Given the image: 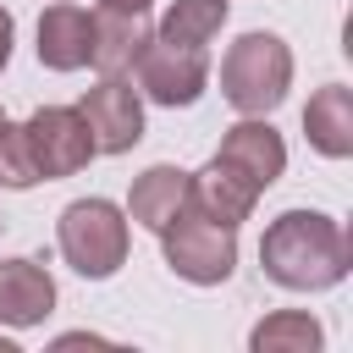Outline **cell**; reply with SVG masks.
<instances>
[{
    "label": "cell",
    "mask_w": 353,
    "mask_h": 353,
    "mask_svg": "<svg viewBox=\"0 0 353 353\" xmlns=\"http://www.w3.org/2000/svg\"><path fill=\"white\" fill-rule=\"evenodd\" d=\"M22 127H28V149H33L44 182L77 176L94 160V138H88V121L77 116V105H39Z\"/></svg>",
    "instance_id": "obj_6"
},
{
    "label": "cell",
    "mask_w": 353,
    "mask_h": 353,
    "mask_svg": "<svg viewBox=\"0 0 353 353\" xmlns=\"http://www.w3.org/2000/svg\"><path fill=\"white\" fill-rule=\"evenodd\" d=\"M55 309V281L39 259H0V320L28 331L44 325Z\"/></svg>",
    "instance_id": "obj_10"
},
{
    "label": "cell",
    "mask_w": 353,
    "mask_h": 353,
    "mask_svg": "<svg viewBox=\"0 0 353 353\" xmlns=\"http://www.w3.org/2000/svg\"><path fill=\"white\" fill-rule=\"evenodd\" d=\"M292 88V50L276 33H243L221 61V94L237 116H270Z\"/></svg>",
    "instance_id": "obj_2"
},
{
    "label": "cell",
    "mask_w": 353,
    "mask_h": 353,
    "mask_svg": "<svg viewBox=\"0 0 353 353\" xmlns=\"http://www.w3.org/2000/svg\"><path fill=\"white\" fill-rule=\"evenodd\" d=\"M77 116L88 121V138H94V154H127L138 138H143V94L127 83V77H99Z\"/></svg>",
    "instance_id": "obj_7"
},
{
    "label": "cell",
    "mask_w": 353,
    "mask_h": 353,
    "mask_svg": "<svg viewBox=\"0 0 353 353\" xmlns=\"http://www.w3.org/2000/svg\"><path fill=\"white\" fill-rule=\"evenodd\" d=\"M215 160H221L226 171H237L254 193H265V188L287 171V143H281V132H276L265 116H243L237 127H226Z\"/></svg>",
    "instance_id": "obj_8"
},
{
    "label": "cell",
    "mask_w": 353,
    "mask_h": 353,
    "mask_svg": "<svg viewBox=\"0 0 353 353\" xmlns=\"http://www.w3.org/2000/svg\"><path fill=\"white\" fill-rule=\"evenodd\" d=\"M33 182H44V176H39V160H33V149H28V127L0 121V188L22 193V188H33Z\"/></svg>",
    "instance_id": "obj_17"
},
{
    "label": "cell",
    "mask_w": 353,
    "mask_h": 353,
    "mask_svg": "<svg viewBox=\"0 0 353 353\" xmlns=\"http://www.w3.org/2000/svg\"><path fill=\"white\" fill-rule=\"evenodd\" d=\"M11 39H17V22H11V11L0 6V72H6V61H11Z\"/></svg>",
    "instance_id": "obj_18"
},
{
    "label": "cell",
    "mask_w": 353,
    "mask_h": 353,
    "mask_svg": "<svg viewBox=\"0 0 353 353\" xmlns=\"http://www.w3.org/2000/svg\"><path fill=\"white\" fill-rule=\"evenodd\" d=\"M149 39L154 33H149L143 11H94V55H88V66L99 77H127Z\"/></svg>",
    "instance_id": "obj_11"
},
{
    "label": "cell",
    "mask_w": 353,
    "mask_h": 353,
    "mask_svg": "<svg viewBox=\"0 0 353 353\" xmlns=\"http://www.w3.org/2000/svg\"><path fill=\"white\" fill-rule=\"evenodd\" d=\"M132 72H138V94H149L154 105H171V110L176 105H193L204 94V83H210L204 50L171 44V39H149L143 55L132 61Z\"/></svg>",
    "instance_id": "obj_5"
},
{
    "label": "cell",
    "mask_w": 353,
    "mask_h": 353,
    "mask_svg": "<svg viewBox=\"0 0 353 353\" xmlns=\"http://www.w3.org/2000/svg\"><path fill=\"white\" fill-rule=\"evenodd\" d=\"M154 0H99V11H149Z\"/></svg>",
    "instance_id": "obj_19"
},
{
    "label": "cell",
    "mask_w": 353,
    "mask_h": 353,
    "mask_svg": "<svg viewBox=\"0 0 353 353\" xmlns=\"http://www.w3.org/2000/svg\"><path fill=\"white\" fill-rule=\"evenodd\" d=\"M303 138L325 160H347L353 154V88L325 83L320 94H309V105H303Z\"/></svg>",
    "instance_id": "obj_13"
},
{
    "label": "cell",
    "mask_w": 353,
    "mask_h": 353,
    "mask_svg": "<svg viewBox=\"0 0 353 353\" xmlns=\"http://www.w3.org/2000/svg\"><path fill=\"white\" fill-rule=\"evenodd\" d=\"M254 188L237 176V171H226L221 160H210L204 171H188V204L199 210V215H210V221H221V226H243L248 215H254Z\"/></svg>",
    "instance_id": "obj_12"
},
{
    "label": "cell",
    "mask_w": 353,
    "mask_h": 353,
    "mask_svg": "<svg viewBox=\"0 0 353 353\" xmlns=\"http://www.w3.org/2000/svg\"><path fill=\"white\" fill-rule=\"evenodd\" d=\"M0 121H6V110H0Z\"/></svg>",
    "instance_id": "obj_20"
},
{
    "label": "cell",
    "mask_w": 353,
    "mask_h": 353,
    "mask_svg": "<svg viewBox=\"0 0 353 353\" xmlns=\"http://www.w3.org/2000/svg\"><path fill=\"white\" fill-rule=\"evenodd\" d=\"M320 336L325 331H320V320L309 309H276L248 331V347L254 353H314Z\"/></svg>",
    "instance_id": "obj_15"
},
{
    "label": "cell",
    "mask_w": 353,
    "mask_h": 353,
    "mask_svg": "<svg viewBox=\"0 0 353 353\" xmlns=\"http://www.w3.org/2000/svg\"><path fill=\"white\" fill-rule=\"evenodd\" d=\"M160 243H165V265L193 287H221L237 270V226H221L193 204H182L160 226Z\"/></svg>",
    "instance_id": "obj_4"
},
{
    "label": "cell",
    "mask_w": 353,
    "mask_h": 353,
    "mask_svg": "<svg viewBox=\"0 0 353 353\" xmlns=\"http://www.w3.org/2000/svg\"><path fill=\"white\" fill-rule=\"evenodd\" d=\"M0 232H6V221H0Z\"/></svg>",
    "instance_id": "obj_21"
},
{
    "label": "cell",
    "mask_w": 353,
    "mask_h": 353,
    "mask_svg": "<svg viewBox=\"0 0 353 353\" xmlns=\"http://www.w3.org/2000/svg\"><path fill=\"white\" fill-rule=\"evenodd\" d=\"M55 243H61V259L88 276V281H105L121 270L127 259V215L110 204V199H72L61 210V226H55Z\"/></svg>",
    "instance_id": "obj_3"
},
{
    "label": "cell",
    "mask_w": 353,
    "mask_h": 353,
    "mask_svg": "<svg viewBox=\"0 0 353 353\" xmlns=\"http://www.w3.org/2000/svg\"><path fill=\"white\" fill-rule=\"evenodd\" d=\"M182 204H188V171H182V165H149V171L132 182V193H127V221L160 232Z\"/></svg>",
    "instance_id": "obj_14"
},
{
    "label": "cell",
    "mask_w": 353,
    "mask_h": 353,
    "mask_svg": "<svg viewBox=\"0 0 353 353\" xmlns=\"http://www.w3.org/2000/svg\"><path fill=\"white\" fill-rule=\"evenodd\" d=\"M259 265L287 292H325V287H336L347 276L353 248H347L342 221H331L320 210H287V215H276L265 226Z\"/></svg>",
    "instance_id": "obj_1"
},
{
    "label": "cell",
    "mask_w": 353,
    "mask_h": 353,
    "mask_svg": "<svg viewBox=\"0 0 353 353\" xmlns=\"http://www.w3.org/2000/svg\"><path fill=\"white\" fill-rule=\"evenodd\" d=\"M88 55H94V11H83L72 0L44 6V17H39V61L50 72H77V66H88Z\"/></svg>",
    "instance_id": "obj_9"
},
{
    "label": "cell",
    "mask_w": 353,
    "mask_h": 353,
    "mask_svg": "<svg viewBox=\"0 0 353 353\" xmlns=\"http://www.w3.org/2000/svg\"><path fill=\"white\" fill-rule=\"evenodd\" d=\"M226 22V0H171L165 17H160V33L154 39H171V44H193L204 50Z\"/></svg>",
    "instance_id": "obj_16"
}]
</instances>
